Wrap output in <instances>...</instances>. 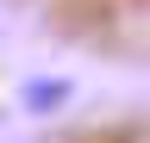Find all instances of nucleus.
<instances>
[{"mask_svg": "<svg viewBox=\"0 0 150 143\" xmlns=\"http://www.w3.org/2000/svg\"><path fill=\"white\" fill-rule=\"evenodd\" d=\"M69 93H75V87H69L63 75H31L25 87H19V106H25L31 118H56V112L69 106Z\"/></svg>", "mask_w": 150, "mask_h": 143, "instance_id": "1", "label": "nucleus"}]
</instances>
